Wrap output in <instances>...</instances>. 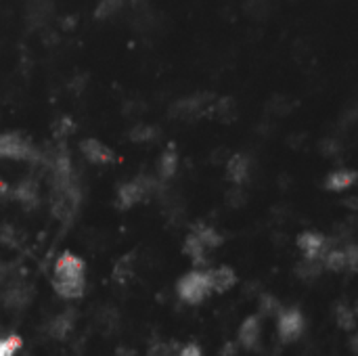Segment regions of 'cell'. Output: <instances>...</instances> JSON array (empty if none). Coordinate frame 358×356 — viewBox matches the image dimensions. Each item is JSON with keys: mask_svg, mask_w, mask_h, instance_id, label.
I'll return each instance as SVG.
<instances>
[{"mask_svg": "<svg viewBox=\"0 0 358 356\" xmlns=\"http://www.w3.org/2000/svg\"><path fill=\"white\" fill-rule=\"evenodd\" d=\"M180 344L178 341H158L149 348L147 356H178Z\"/></svg>", "mask_w": 358, "mask_h": 356, "instance_id": "27", "label": "cell"}, {"mask_svg": "<svg viewBox=\"0 0 358 356\" xmlns=\"http://www.w3.org/2000/svg\"><path fill=\"white\" fill-rule=\"evenodd\" d=\"M335 321H337V327H341L343 331H354L356 329V312L352 306L339 302L335 306Z\"/></svg>", "mask_w": 358, "mask_h": 356, "instance_id": "23", "label": "cell"}, {"mask_svg": "<svg viewBox=\"0 0 358 356\" xmlns=\"http://www.w3.org/2000/svg\"><path fill=\"white\" fill-rule=\"evenodd\" d=\"M272 11V0H247L245 13L254 19H264Z\"/></svg>", "mask_w": 358, "mask_h": 356, "instance_id": "25", "label": "cell"}, {"mask_svg": "<svg viewBox=\"0 0 358 356\" xmlns=\"http://www.w3.org/2000/svg\"><path fill=\"white\" fill-rule=\"evenodd\" d=\"M113 356H136V350H134V348H128V346H120V348L113 352Z\"/></svg>", "mask_w": 358, "mask_h": 356, "instance_id": "33", "label": "cell"}, {"mask_svg": "<svg viewBox=\"0 0 358 356\" xmlns=\"http://www.w3.org/2000/svg\"><path fill=\"white\" fill-rule=\"evenodd\" d=\"M23 346V339L19 335H7L0 337V356H15Z\"/></svg>", "mask_w": 358, "mask_h": 356, "instance_id": "28", "label": "cell"}, {"mask_svg": "<svg viewBox=\"0 0 358 356\" xmlns=\"http://www.w3.org/2000/svg\"><path fill=\"white\" fill-rule=\"evenodd\" d=\"M292 109H294V101H292V99H281V97H274V99L268 103V111H272L276 118L288 115Z\"/></svg>", "mask_w": 358, "mask_h": 356, "instance_id": "30", "label": "cell"}, {"mask_svg": "<svg viewBox=\"0 0 358 356\" xmlns=\"http://www.w3.org/2000/svg\"><path fill=\"white\" fill-rule=\"evenodd\" d=\"M207 283L211 294H225L233 290L237 285V272L231 266H216V268H207Z\"/></svg>", "mask_w": 358, "mask_h": 356, "instance_id": "8", "label": "cell"}, {"mask_svg": "<svg viewBox=\"0 0 358 356\" xmlns=\"http://www.w3.org/2000/svg\"><path fill=\"white\" fill-rule=\"evenodd\" d=\"M53 290L65 300H78L86 290V264L80 256L63 252L53 268Z\"/></svg>", "mask_w": 358, "mask_h": 356, "instance_id": "1", "label": "cell"}, {"mask_svg": "<svg viewBox=\"0 0 358 356\" xmlns=\"http://www.w3.org/2000/svg\"><path fill=\"white\" fill-rule=\"evenodd\" d=\"M260 337H262V317L252 315L239 327V344L245 350H256L260 346Z\"/></svg>", "mask_w": 358, "mask_h": 356, "instance_id": "10", "label": "cell"}, {"mask_svg": "<svg viewBox=\"0 0 358 356\" xmlns=\"http://www.w3.org/2000/svg\"><path fill=\"white\" fill-rule=\"evenodd\" d=\"M74 325H76V310L67 308V310H63L61 315H57V317L48 323L46 331H48V335L55 337V339H67L69 333L74 331Z\"/></svg>", "mask_w": 358, "mask_h": 356, "instance_id": "13", "label": "cell"}, {"mask_svg": "<svg viewBox=\"0 0 358 356\" xmlns=\"http://www.w3.org/2000/svg\"><path fill=\"white\" fill-rule=\"evenodd\" d=\"M191 233L211 252V250H216V247H220L223 243H225V237L214 229V227H209V225H203V223H197V225H193V229H191Z\"/></svg>", "mask_w": 358, "mask_h": 356, "instance_id": "16", "label": "cell"}, {"mask_svg": "<svg viewBox=\"0 0 358 356\" xmlns=\"http://www.w3.org/2000/svg\"><path fill=\"white\" fill-rule=\"evenodd\" d=\"M178 356H203V350H201V346H199V344H195V341H189V344L180 346V350H178Z\"/></svg>", "mask_w": 358, "mask_h": 356, "instance_id": "32", "label": "cell"}, {"mask_svg": "<svg viewBox=\"0 0 358 356\" xmlns=\"http://www.w3.org/2000/svg\"><path fill=\"white\" fill-rule=\"evenodd\" d=\"M356 178H358V174L354 170H333L327 174L323 185L331 193H341V191H348L350 187H354Z\"/></svg>", "mask_w": 358, "mask_h": 356, "instance_id": "14", "label": "cell"}, {"mask_svg": "<svg viewBox=\"0 0 358 356\" xmlns=\"http://www.w3.org/2000/svg\"><path fill=\"white\" fill-rule=\"evenodd\" d=\"M235 354V344H227L223 350V356H233Z\"/></svg>", "mask_w": 358, "mask_h": 356, "instance_id": "35", "label": "cell"}, {"mask_svg": "<svg viewBox=\"0 0 358 356\" xmlns=\"http://www.w3.org/2000/svg\"><path fill=\"white\" fill-rule=\"evenodd\" d=\"M134 264H136V254H134V252L122 256V258L115 262V266H113V272H111L113 281H115L117 285H126V283L134 277Z\"/></svg>", "mask_w": 358, "mask_h": 356, "instance_id": "19", "label": "cell"}, {"mask_svg": "<svg viewBox=\"0 0 358 356\" xmlns=\"http://www.w3.org/2000/svg\"><path fill=\"white\" fill-rule=\"evenodd\" d=\"M80 151L95 166H105V164H111L115 160L113 151L105 145V142H101L99 138H84L80 142Z\"/></svg>", "mask_w": 358, "mask_h": 356, "instance_id": "9", "label": "cell"}, {"mask_svg": "<svg viewBox=\"0 0 358 356\" xmlns=\"http://www.w3.org/2000/svg\"><path fill=\"white\" fill-rule=\"evenodd\" d=\"M176 294L182 302L195 306V304H201L209 294V283H207V274L205 270L201 268H195L187 274H182L176 283Z\"/></svg>", "mask_w": 358, "mask_h": 356, "instance_id": "3", "label": "cell"}, {"mask_svg": "<svg viewBox=\"0 0 358 356\" xmlns=\"http://www.w3.org/2000/svg\"><path fill=\"white\" fill-rule=\"evenodd\" d=\"M182 252H185V256H189V258L193 260V264H195L197 268H201V266L207 264V252H209V250H207L193 233H189V237L185 239Z\"/></svg>", "mask_w": 358, "mask_h": 356, "instance_id": "17", "label": "cell"}, {"mask_svg": "<svg viewBox=\"0 0 358 356\" xmlns=\"http://www.w3.org/2000/svg\"><path fill=\"white\" fill-rule=\"evenodd\" d=\"M343 252H346L348 268H350V270H356V266H358V247H356L354 243H348V245L343 247Z\"/></svg>", "mask_w": 358, "mask_h": 356, "instance_id": "31", "label": "cell"}, {"mask_svg": "<svg viewBox=\"0 0 358 356\" xmlns=\"http://www.w3.org/2000/svg\"><path fill=\"white\" fill-rule=\"evenodd\" d=\"M214 99H216V95H211V93H197V95H191V97H185V99L176 101L172 105L170 113L176 115L178 120L191 122V120H197V118L205 115Z\"/></svg>", "mask_w": 358, "mask_h": 356, "instance_id": "6", "label": "cell"}, {"mask_svg": "<svg viewBox=\"0 0 358 356\" xmlns=\"http://www.w3.org/2000/svg\"><path fill=\"white\" fill-rule=\"evenodd\" d=\"M249 172H252L249 158L243 156V153H235L227 162V180L233 182V185H237V187H243L247 182Z\"/></svg>", "mask_w": 358, "mask_h": 356, "instance_id": "12", "label": "cell"}, {"mask_svg": "<svg viewBox=\"0 0 358 356\" xmlns=\"http://www.w3.org/2000/svg\"><path fill=\"white\" fill-rule=\"evenodd\" d=\"M32 288L26 283H15V285H9L3 294V304L11 310H23L30 302H32Z\"/></svg>", "mask_w": 358, "mask_h": 356, "instance_id": "11", "label": "cell"}, {"mask_svg": "<svg viewBox=\"0 0 358 356\" xmlns=\"http://www.w3.org/2000/svg\"><path fill=\"white\" fill-rule=\"evenodd\" d=\"M296 243H298V250L302 252V256L308 260H323L325 252L331 247V241L323 233H317V231L300 233Z\"/></svg>", "mask_w": 358, "mask_h": 356, "instance_id": "7", "label": "cell"}, {"mask_svg": "<svg viewBox=\"0 0 358 356\" xmlns=\"http://www.w3.org/2000/svg\"><path fill=\"white\" fill-rule=\"evenodd\" d=\"M274 319H276V333L281 344H292L302 337L306 321L300 308H281V312Z\"/></svg>", "mask_w": 358, "mask_h": 356, "instance_id": "5", "label": "cell"}, {"mask_svg": "<svg viewBox=\"0 0 358 356\" xmlns=\"http://www.w3.org/2000/svg\"><path fill=\"white\" fill-rule=\"evenodd\" d=\"M13 199H17L21 203H36L38 201V189H36V185L34 182H21L19 187H15Z\"/></svg>", "mask_w": 358, "mask_h": 356, "instance_id": "26", "label": "cell"}, {"mask_svg": "<svg viewBox=\"0 0 358 356\" xmlns=\"http://www.w3.org/2000/svg\"><path fill=\"white\" fill-rule=\"evenodd\" d=\"M124 3H126V0H99V5L95 9V17L99 21H105V19L117 15L124 9Z\"/></svg>", "mask_w": 358, "mask_h": 356, "instance_id": "24", "label": "cell"}, {"mask_svg": "<svg viewBox=\"0 0 358 356\" xmlns=\"http://www.w3.org/2000/svg\"><path fill=\"white\" fill-rule=\"evenodd\" d=\"M0 158L15 162H38L40 151L21 132H0Z\"/></svg>", "mask_w": 358, "mask_h": 356, "instance_id": "2", "label": "cell"}, {"mask_svg": "<svg viewBox=\"0 0 358 356\" xmlns=\"http://www.w3.org/2000/svg\"><path fill=\"white\" fill-rule=\"evenodd\" d=\"M176 170H178V151L174 145H170L158 162V176L160 180H170L176 174Z\"/></svg>", "mask_w": 358, "mask_h": 356, "instance_id": "18", "label": "cell"}, {"mask_svg": "<svg viewBox=\"0 0 358 356\" xmlns=\"http://www.w3.org/2000/svg\"><path fill=\"white\" fill-rule=\"evenodd\" d=\"M160 136V128L158 126H151V124H136L130 132H128V138L132 142H151Z\"/></svg>", "mask_w": 358, "mask_h": 356, "instance_id": "21", "label": "cell"}, {"mask_svg": "<svg viewBox=\"0 0 358 356\" xmlns=\"http://www.w3.org/2000/svg\"><path fill=\"white\" fill-rule=\"evenodd\" d=\"M205 115H209V118H214V120H218V122L231 124V122H235V118H237V105H235V101L229 99V97H227V99H214Z\"/></svg>", "mask_w": 358, "mask_h": 356, "instance_id": "15", "label": "cell"}, {"mask_svg": "<svg viewBox=\"0 0 358 356\" xmlns=\"http://www.w3.org/2000/svg\"><path fill=\"white\" fill-rule=\"evenodd\" d=\"M323 268L331 270V272H341L348 268V260H346V252L343 247H329L323 256Z\"/></svg>", "mask_w": 358, "mask_h": 356, "instance_id": "20", "label": "cell"}, {"mask_svg": "<svg viewBox=\"0 0 358 356\" xmlns=\"http://www.w3.org/2000/svg\"><path fill=\"white\" fill-rule=\"evenodd\" d=\"M323 260H308L304 258L302 262H298L296 266V274L302 279V281H314L321 272H323Z\"/></svg>", "mask_w": 358, "mask_h": 356, "instance_id": "22", "label": "cell"}, {"mask_svg": "<svg viewBox=\"0 0 358 356\" xmlns=\"http://www.w3.org/2000/svg\"><path fill=\"white\" fill-rule=\"evenodd\" d=\"M158 178L151 176H136L124 185L117 187V207L122 209H130L132 205L145 201L151 193H158Z\"/></svg>", "mask_w": 358, "mask_h": 356, "instance_id": "4", "label": "cell"}, {"mask_svg": "<svg viewBox=\"0 0 358 356\" xmlns=\"http://www.w3.org/2000/svg\"><path fill=\"white\" fill-rule=\"evenodd\" d=\"M130 3H132V7L136 11H145L147 9V0H130Z\"/></svg>", "mask_w": 358, "mask_h": 356, "instance_id": "34", "label": "cell"}, {"mask_svg": "<svg viewBox=\"0 0 358 356\" xmlns=\"http://www.w3.org/2000/svg\"><path fill=\"white\" fill-rule=\"evenodd\" d=\"M281 308H283V304L274 296L264 294L260 298V317H276L281 312Z\"/></svg>", "mask_w": 358, "mask_h": 356, "instance_id": "29", "label": "cell"}]
</instances>
